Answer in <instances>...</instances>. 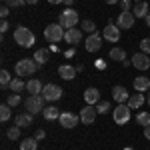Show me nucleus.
Wrapping results in <instances>:
<instances>
[{
    "mask_svg": "<svg viewBox=\"0 0 150 150\" xmlns=\"http://www.w3.org/2000/svg\"><path fill=\"white\" fill-rule=\"evenodd\" d=\"M14 42H16L18 46H22V48H30V46H34L36 36H34V32H32L30 28L18 26V28L14 30Z\"/></svg>",
    "mask_w": 150,
    "mask_h": 150,
    "instance_id": "f257e3e1",
    "label": "nucleus"
},
{
    "mask_svg": "<svg viewBox=\"0 0 150 150\" xmlns=\"http://www.w3.org/2000/svg\"><path fill=\"white\" fill-rule=\"evenodd\" d=\"M36 68H38V62H36L34 58H22V60L16 62L14 72H16L18 78H24V76H32L36 72Z\"/></svg>",
    "mask_w": 150,
    "mask_h": 150,
    "instance_id": "f03ea898",
    "label": "nucleus"
},
{
    "mask_svg": "<svg viewBox=\"0 0 150 150\" xmlns=\"http://www.w3.org/2000/svg\"><path fill=\"white\" fill-rule=\"evenodd\" d=\"M76 22H78V12L74 10V8H66V10L60 12V16H58V24L62 26V28H76Z\"/></svg>",
    "mask_w": 150,
    "mask_h": 150,
    "instance_id": "7ed1b4c3",
    "label": "nucleus"
},
{
    "mask_svg": "<svg viewBox=\"0 0 150 150\" xmlns=\"http://www.w3.org/2000/svg\"><path fill=\"white\" fill-rule=\"evenodd\" d=\"M24 106L28 108V112L30 114H38V112H42L46 106H44V96L42 94H30L26 100H24Z\"/></svg>",
    "mask_w": 150,
    "mask_h": 150,
    "instance_id": "20e7f679",
    "label": "nucleus"
},
{
    "mask_svg": "<svg viewBox=\"0 0 150 150\" xmlns=\"http://www.w3.org/2000/svg\"><path fill=\"white\" fill-rule=\"evenodd\" d=\"M64 34H66V30L58 22L48 24L46 28H44V38H46L48 42H60V40H64Z\"/></svg>",
    "mask_w": 150,
    "mask_h": 150,
    "instance_id": "39448f33",
    "label": "nucleus"
},
{
    "mask_svg": "<svg viewBox=\"0 0 150 150\" xmlns=\"http://www.w3.org/2000/svg\"><path fill=\"white\" fill-rule=\"evenodd\" d=\"M114 122L116 124H126L128 120H130V116H132V108L128 106V104H118L114 108Z\"/></svg>",
    "mask_w": 150,
    "mask_h": 150,
    "instance_id": "423d86ee",
    "label": "nucleus"
},
{
    "mask_svg": "<svg viewBox=\"0 0 150 150\" xmlns=\"http://www.w3.org/2000/svg\"><path fill=\"white\" fill-rule=\"evenodd\" d=\"M134 20H136V16L132 14V10L130 12H120L118 18H116V26H118L120 30H122V28H124V30H130V28L134 26Z\"/></svg>",
    "mask_w": 150,
    "mask_h": 150,
    "instance_id": "0eeeda50",
    "label": "nucleus"
},
{
    "mask_svg": "<svg viewBox=\"0 0 150 150\" xmlns=\"http://www.w3.org/2000/svg\"><path fill=\"white\" fill-rule=\"evenodd\" d=\"M42 96H44V100H48V102L60 100L62 98V88L56 86V84H46L44 90H42Z\"/></svg>",
    "mask_w": 150,
    "mask_h": 150,
    "instance_id": "6e6552de",
    "label": "nucleus"
},
{
    "mask_svg": "<svg viewBox=\"0 0 150 150\" xmlns=\"http://www.w3.org/2000/svg\"><path fill=\"white\" fill-rule=\"evenodd\" d=\"M102 38L108 40V42H118V40H120V28H118L116 24L108 22L102 30Z\"/></svg>",
    "mask_w": 150,
    "mask_h": 150,
    "instance_id": "1a4fd4ad",
    "label": "nucleus"
},
{
    "mask_svg": "<svg viewBox=\"0 0 150 150\" xmlns=\"http://www.w3.org/2000/svg\"><path fill=\"white\" fill-rule=\"evenodd\" d=\"M58 120H60V126L62 128H74L80 122V116H76L74 112H62Z\"/></svg>",
    "mask_w": 150,
    "mask_h": 150,
    "instance_id": "9d476101",
    "label": "nucleus"
},
{
    "mask_svg": "<svg viewBox=\"0 0 150 150\" xmlns=\"http://www.w3.org/2000/svg\"><path fill=\"white\" fill-rule=\"evenodd\" d=\"M132 66L138 70H148L150 68V58L148 54H144V52H136L134 56H132Z\"/></svg>",
    "mask_w": 150,
    "mask_h": 150,
    "instance_id": "9b49d317",
    "label": "nucleus"
},
{
    "mask_svg": "<svg viewBox=\"0 0 150 150\" xmlns=\"http://www.w3.org/2000/svg\"><path fill=\"white\" fill-rule=\"evenodd\" d=\"M102 46V34H98V32H94L86 38V50L88 52H98Z\"/></svg>",
    "mask_w": 150,
    "mask_h": 150,
    "instance_id": "f8f14e48",
    "label": "nucleus"
},
{
    "mask_svg": "<svg viewBox=\"0 0 150 150\" xmlns=\"http://www.w3.org/2000/svg\"><path fill=\"white\" fill-rule=\"evenodd\" d=\"M96 114H98V110L94 106H90V104H86V108H82V112H80V122H84V124H94Z\"/></svg>",
    "mask_w": 150,
    "mask_h": 150,
    "instance_id": "ddd939ff",
    "label": "nucleus"
},
{
    "mask_svg": "<svg viewBox=\"0 0 150 150\" xmlns=\"http://www.w3.org/2000/svg\"><path fill=\"white\" fill-rule=\"evenodd\" d=\"M64 40L68 42L70 46L78 44V42L82 40V30H80V28H68V30H66V34H64Z\"/></svg>",
    "mask_w": 150,
    "mask_h": 150,
    "instance_id": "4468645a",
    "label": "nucleus"
},
{
    "mask_svg": "<svg viewBox=\"0 0 150 150\" xmlns=\"http://www.w3.org/2000/svg\"><path fill=\"white\" fill-rule=\"evenodd\" d=\"M148 10H150L148 2H146V0H142V2H136V4H134V8H132V14H134L136 18H146V16L150 14Z\"/></svg>",
    "mask_w": 150,
    "mask_h": 150,
    "instance_id": "2eb2a0df",
    "label": "nucleus"
},
{
    "mask_svg": "<svg viewBox=\"0 0 150 150\" xmlns=\"http://www.w3.org/2000/svg\"><path fill=\"white\" fill-rule=\"evenodd\" d=\"M112 98H114L118 104H124V102H128V90L124 88V86H114L112 88Z\"/></svg>",
    "mask_w": 150,
    "mask_h": 150,
    "instance_id": "dca6fc26",
    "label": "nucleus"
},
{
    "mask_svg": "<svg viewBox=\"0 0 150 150\" xmlns=\"http://www.w3.org/2000/svg\"><path fill=\"white\" fill-rule=\"evenodd\" d=\"M134 90L136 92H148L150 90V78L148 76H136L134 78Z\"/></svg>",
    "mask_w": 150,
    "mask_h": 150,
    "instance_id": "f3484780",
    "label": "nucleus"
},
{
    "mask_svg": "<svg viewBox=\"0 0 150 150\" xmlns=\"http://www.w3.org/2000/svg\"><path fill=\"white\" fill-rule=\"evenodd\" d=\"M84 100H86V104H90V106H96V104L100 102V90L98 88H88L84 92Z\"/></svg>",
    "mask_w": 150,
    "mask_h": 150,
    "instance_id": "a211bd4d",
    "label": "nucleus"
},
{
    "mask_svg": "<svg viewBox=\"0 0 150 150\" xmlns=\"http://www.w3.org/2000/svg\"><path fill=\"white\" fill-rule=\"evenodd\" d=\"M58 76L64 78V80H72V78L76 76V68L70 66V64H62V66L58 68Z\"/></svg>",
    "mask_w": 150,
    "mask_h": 150,
    "instance_id": "6ab92c4d",
    "label": "nucleus"
},
{
    "mask_svg": "<svg viewBox=\"0 0 150 150\" xmlns=\"http://www.w3.org/2000/svg\"><path fill=\"white\" fill-rule=\"evenodd\" d=\"M32 116L34 114H30V112H22V114H18L16 118H14V124L20 126V128L30 126V124H32Z\"/></svg>",
    "mask_w": 150,
    "mask_h": 150,
    "instance_id": "aec40b11",
    "label": "nucleus"
},
{
    "mask_svg": "<svg viewBox=\"0 0 150 150\" xmlns=\"http://www.w3.org/2000/svg\"><path fill=\"white\" fill-rule=\"evenodd\" d=\"M26 90H28L30 94H42L44 86H42V82L38 80V78H32V80L26 82Z\"/></svg>",
    "mask_w": 150,
    "mask_h": 150,
    "instance_id": "412c9836",
    "label": "nucleus"
},
{
    "mask_svg": "<svg viewBox=\"0 0 150 150\" xmlns=\"http://www.w3.org/2000/svg\"><path fill=\"white\" fill-rule=\"evenodd\" d=\"M144 100H146V98L142 96V92H136V94H132V96L128 98V102H126V104L130 106V108H132V110H136V108H142Z\"/></svg>",
    "mask_w": 150,
    "mask_h": 150,
    "instance_id": "4be33fe9",
    "label": "nucleus"
},
{
    "mask_svg": "<svg viewBox=\"0 0 150 150\" xmlns=\"http://www.w3.org/2000/svg\"><path fill=\"white\" fill-rule=\"evenodd\" d=\"M60 114H62V112L58 110L56 106H46V108L42 110V116H44L46 120H58V118H60Z\"/></svg>",
    "mask_w": 150,
    "mask_h": 150,
    "instance_id": "5701e85b",
    "label": "nucleus"
},
{
    "mask_svg": "<svg viewBox=\"0 0 150 150\" xmlns=\"http://www.w3.org/2000/svg\"><path fill=\"white\" fill-rule=\"evenodd\" d=\"M34 60L38 62V66H44V64L48 62V50L46 48H38V50L34 52Z\"/></svg>",
    "mask_w": 150,
    "mask_h": 150,
    "instance_id": "b1692460",
    "label": "nucleus"
},
{
    "mask_svg": "<svg viewBox=\"0 0 150 150\" xmlns=\"http://www.w3.org/2000/svg\"><path fill=\"white\" fill-rule=\"evenodd\" d=\"M8 88H10L12 92H22V90H26V82L22 80V78H12V82H10V86H8Z\"/></svg>",
    "mask_w": 150,
    "mask_h": 150,
    "instance_id": "393cba45",
    "label": "nucleus"
},
{
    "mask_svg": "<svg viewBox=\"0 0 150 150\" xmlns=\"http://www.w3.org/2000/svg\"><path fill=\"white\" fill-rule=\"evenodd\" d=\"M110 60H118V62H122V60H126V52L122 50V48L114 46L110 50Z\"/></svg>",
    "mask_w": 150,
    "mask_h": 150,
    "instance_id": "a878e982",
    "label": "nucleus"
},
{
    "mask_svg": "<svg viewBox=\"0 0 150 150\" xmlns=\"http://www.w3.org/2000/svg\"><path fill=\"white\" fill-rule=\"evenodd\" d=\"M38 148V140L36 138H24L20 142V150H36Z\"/></svg>",
    "mask_w": 150,
    "mask_h": 150,
    "instance_id": "bb28decb",
    "label": "nucleus"
},
{
    "mask_svg": "<svg viewBox=\"0 0 150 150\" xmlns=\"http://www.w3.org/2000/svg\"><path fill=\"white\" fill-rule=\"evenodd\" d=\"M136 122L144 128L150 126V112H138V114H136Z\"/></svg>",
    "mask_w": 150,
    "mask_h": 150,
    "instance_id": "cd10ccee",
    "label": "nucleus"
},
{
    "mask_svg": "<svg viewBox=\"0 0 150 150\" xmlns=\"http://www.w3.org/2000/svg\"><path fill=\"white\" fill-rule=\"evenodd\" d=\"M80 30L88 32V34H94V32H96V24H94L92 20H82L80 22Z\"/></svg>",
    "mask_w": 150,
    "mask_h": 150,
    "instance_id": "c85d7f7f",
    "label": "nucleus"
},
{
    "mask_svg": "<svg viewBox=\"0 0 150 150\" xmlns=\"http://www.w3.org/2000/svg\"><path fill=\"white\" fill-rule=\"evenodd\" d=\"M10 82H12L10 72H8V70H2V72H0V86H2V88H8Z\"/></svg>",
    "mask_w": 150,
    "mask_h": 150,
    "instance_id": "c756f323",
    "label": "nucleus"
},
{
    "mask_svg": "<svg viewBox=\"0 0 150 150\" xmlns=\"http://www.w3.org/2000/svg\"><path fill=\"white\" fill-rule=\"evenodd\" d=\"M10 108L12 106H8V104H2V106H0V120H2V122L10 120V114H12Z\"/></svg>",
    "mask_w": 150,
    "mask_h": 150,
    "instance_id": "7c9ffc66",
    "label": "nucleus"
},
{
    "mask_svg": "<svg viewBox=\"0 0 150 150\" xmlns=\"http://www.w3.org/2000/svg\"><path fill=\"white\" fill-rule=\"evenodd\" d=\"M6 136H8L10 140H18V138H20V126H16V124L10 126V128H8V132H6Z\"/></svg>",
    "mask_w": 150,
    "mask_h": 150,
    "instance_id": "2f4dec72",
    "label": "nucleus"
},
{
    "mask_svg": "<svg viewBox=\"0 0 150 150\" xmlns=\"http://www.w3.org/2000/svg\"><path fill=\"white\" fill-rule=\"evenodd\" d=\"M20 102H22V98H20V94H18V92H12L10 96H8V100H6L8 106H18Z\"/></svg>",
    "mask_w": 150,
    "mask_h": 150,
    "instance_id": "473e14b6",
    "label": "nucleus"
},
{
    "mask_svg": "<svg viewBox=\"0 0 150 150\" xmlns=\"http://www.w3.org/2000/svg\"><path fill=\"white\" fill-rule=\"evenodd\" d=\"M108 108H110V102H104V100H100V102L96 104L98 114H106V112H108Z\"/></svg>",
    "mask_w": 150,
    "mask_h": 150,
    "instance_id": "72a5a7b5",
    "label": "nucleus"
},
{
    "mask_svg": "<svg viewBox=\"0 0 150 150\" xmlns=\"http://www.w3.org/2000/svg\"><path fill=\"white\" fill-rule=\"evenodd\" d=\"M140 52H144V54H150V38H144V40H140Z\"/></svg>",
    "mask_w": 150,
    "mask_h": 150,
    "instance_id": "f704fd0d",
    "label": "nucleus"
},
{
    "mask_svg": "<svg viewBox=\"0 0 150 150\" xmlns=\"http://www.w3.org/2000/svg\"><path fill=\"white\" fill-rule=\"evenodd\" d=\"M6 4L10 8H18V6H24L26 4V0H6Z\"/></svg>",
    "mask_w": 150,
    "mask_h": 150,
    "instance_id": "c9c22d12",
    "label": "nucleus"
},
{
    "mask_svg": "<svg viewBox=\"0 0 150 150\" xmlns=\"http://www.w3.org/2000/svg\"><path fill=\"white\" fill-rule=\"evenodd\" d=\"M8 14H10V6H8V4H4V6L0 8V16H2V20H6V18H8Z\"/></svg>",
    "mask_w": 150,
    "mask_h": 150,
    "instance_id": "e433bc0d",
    "label": "nucleus"
},
{
    "mask_svg": "<svg viewBox=\"0 0 150 150\" xmlns=\"http://www.w3.org/2000/svg\"><path fill=\"white\" fill-rule=\"evenodd\" d=\"M120 6H122V12H130L132 0H120Z\"/></svg>",
    "mask_w": 150,
    "mask_h": 150,
    "instance_id": "4c0bfd02",
    "label": "nucleus"
},
{
    "mask_svg": "<svg viewBox=\"0 0 150 150\" xmlns=\"http://www.w3.org/2000/svg\"><path fill=\"white\" fill-rule=\"evenodd\" d=\"M34 138H36V140H44V138H46V132H44V130H36Z\"/></svg>",
    "mask_w": 150,
    "mask_h": 150,
    "instance_id": "58836bf2",
    "label": "nucleus"
},
{
    "mask_svg": "<svg viewBox=\"0 0 150 150\" xmlns=\"http://www.w3.org/2000/svg\"><path fill=\"white\" fill-rule=\"evenodd\" d=\"M8 28H10V26H8V22H6V20H2V24H0V32L4 34V32H6Z\"/></svg>",
    "mask_w": 150,
    "mask_h": 150,
    "instance_id": "ea45409f",
    "label": "nucleus"
},
{
    "mask_svg": "<svg viewBox=\"0 0 150 150\" xmlns=\"http://www.w3.org/2000/svg\"><path fill=\"white\" fill-rule=\"evenodd\" d=\"M144 138H148V140H150V126L144 128Z\"/></svg>",
    "mask_w": 150,
    "mask_h": 150,
    "instance_id": "a19ab883",
    "label": "nucleus"
},
{
    "mask_svg": "<svg viewBox=\"0 0 150 150\" xmlns=\"http://www.w3.org/2000/svg\"><path fill=\"white\" fill-rule=\"evenodd\" d=\"M74 2H76V0H64V4H66L68 8H70V6H72V4H74Z\"/></svg>",
    "mask_w": 150,
    "mask_h": 150,
    "instance_id": "79ce46f5",
    "label": "nucleus"
},
{
    "mask_svg": "<svg viewBox=\"0 0 150 150\" xmlns=\"http://www.w3.org/2000/svg\"><path fill=\"white\" fill-rule=\"evenodd\" d=\"M48 2H50V4H60V2H62V4H64V0H48Z\"/></svg>",
    "mask_w": 150,
    "mask_h": 150,
    "instance_id": "37998d69",
    "label": "nucleus"
},
{
    "mask_svg": "<svg viewBox=\"0 0 150 150\" xmlns=\"http://www.w3.org/2000/svg\"><path fill=\"white\" fill-rule=\"evenodd\" d=\"M144 22H146V26H148V28H150V14H148V16H146V18H144Z\"/></svg>",
    "mask_w": 150,
    "mask_h": 150,
    "instance_id": "c03bdc74",
    "label": "nucleus"
},
{
    "mask_svg": "<svg viewBox=\"0 0 150 150\" xmlns=\"http://www.w3.org/2000/svg\"><path fill=\"white\" fill-rule=\"evenodd\" d=\"M120 0H106V4H118Z\"/></svg>",
    "mask_w": 150,
    "mask_h": 150,
    "instance_id": "a18cd8bd",
    "label": "nucleus"
},
{
    "mask_svg": "<svg viewBox=\"0 0 150 150\" xmlns=\"http://www.w3.org/2000/svg\"><path fill=\"white\" fill-rule=\"evenodd\" d=\"M26 4H38V0H26Z\"/></svg>",
    "mask_w": 150,
    "mask_h": 150,
    "instance_id": "49530a36",
    "label": "nucleus"
},
{
    "mask_svg": "<svg viewBox=\"0 0 150 150\" xmlns=\"http://www.w3.org/2000/svg\"><path fill=\"white\" fill-rule=\"evenodd\" d=\"M146 102L150 104V90H148V96H146Z\"/></svg>",
    "mask_w": 150,
    "mask_h": 150,
    "instance_id": "de8ad7c7",
    "label": "nucleus"
},
{
    "mask_svg": "<svg viewBox=\"0 0 150 150\" xmlns=\"http://www.w3.org/2000/svg\"><path fill=\"white\" fill-rule=\"evenodd\" d=\"M134 2H142V0H134Z\"/></svg>",
    "mask_w": 150,
    "mask_h": 150,
    "instance_id": "09e8293b",
    "label": "nucleus"
},
{
    "mask_svg": "<svg viewBox=\"0 0 150 150\" xmlns=\"http://www.w3.org/2000/svg\"><path fill=\"white\" fill-rule=\"evenodd\" d=\"M4 2H6V0H4Z\"/></svg>",
    "mask_w": 150,
    "mask_h": 150,
    "instance_id": "8fccbe9b",
    "label": "nucleus"
}]
</instances>
